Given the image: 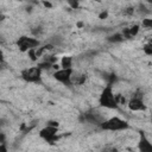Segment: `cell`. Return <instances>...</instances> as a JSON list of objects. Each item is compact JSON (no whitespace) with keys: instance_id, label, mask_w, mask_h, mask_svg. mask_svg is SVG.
Masks as SVG:
<instances>
[{"instance_id":"obj_1","label":"cell","mask_w":152,"mask_h":152,"mask_svg":"<svg viewBox=\"0 0 152 152\" xmlns=\"http://www.w3.org/2000/svg\"><path fill=\"white\" fill-rule=\"evenodd\" d=\"M99 104L102 108H107V109H118L119 108V103L116 100V94L114 93V89H113V84L107 83L104 86V88L102 89V91L99 96Z\"/></svg>"},{"instance_id":"obj_2","label":"cell","mask_w":152,"mask_h":152,"mask_svg":"<svg viewBox=\"0 0 152 152\" xmlns=\"http://www.w3.org/2000/svg\"><path fill=\"white\" fill-rule=\"evenodd\" d=\"M100 127L101 129L103 131H113V132H116V131H125L129 127V124L127 120H124L119 116H112L107 120H103L101 124H100Z\"/></svg>"},{"instance_id":"obj_3","label":"cell","mask_w":152,"mask_h":152,"mask_svg":"<svg viewBox=\"0 0 152 152\" xmlns=\"http://www.w3.org/2000/svg\"><path fill=\"white\" fill-rule=\"evenodd\" d=\"M42 69L37 66H31L21 70L20 76L21 78L27 83H42Z\"/></svg>"},{"instance_id":"obj_4","label":"cell","mask_w":152,"mask_h":152,"mask_svg":"<svg viewBox=\"0 0 152 152\" xmlns=\"http://www.w3.org/2000/svg\"><path fill=\"white\" fill-rule=\"evenodd\" d=\"M72 75H74V69L72 68H66V69L65 68H59V69L55 70V72L52 74L53 78L57 82H59L64 86H68V87L72 86Z\"/></svg>"},{"instance_id":"obj_5","label":"cell","mask_w":152,"mask_h":152,"mask_svg":"<svg viewBox=\"0 0 152 152\" xmlns=\"http://www.w3.org/2000/svg\"><path fill=\"white\" fill-rule=\"evenodd\" d=\"M39 137L51 145L58 141L61 138V135L58 134V127H53L50 125H46L44 128L39 131Z\"/></svg>"},{"instance_id":"obj_6","label":"cell","mask_w":152,"mask_h":152,"mask_svg":"<svg viewBox=\"0 0 152 152\" xmlns=\"http://www.w3.org/2000/svg\"><path fill=\"white\" fill-rule=\"evenodd\" d=\"M40 45V42L34 37L21 36L17 40V46L21 52H27L30 49H36Z\"/></svg>"},{"instance_id":"obj_7","label":"cell","mask_w":152,"mask_h":152,"mask_svg":"<svg viewBox=\"0 0 152 152\" xmlns=\"http://www.w3.org/2000/svg\"><path fill=\"white\" fill-rule=\"evenodd\" d=\"M127 107L132 112H141V110H145L146 109V106H145V102L142 100V95H140L139 93H135L133 95V97L127 102Z\"/></svg>"},{"instance_id":"obj_8","label":"cell","mask_w":152,"mask_h":152,"mask_svg":"<svg viewBox=\"0 0 152 152\" xmlns=\"http://www.w3.org/2000/svg\"><path fill=\"white\" fill-rule=\"evenodd\" d=\"M138 150L141 152H152V142L148 140L144 132L139 133V141H138Z\"/></svg>"},{"instance_id":"obj_9","label":"cell","mask_w":152,"mask_h":152,"mask_svg":"<svg viewBox=\"0 0 152 152\" xmlns=\"http://www.w3.org/2000/svg\"><path fill=\"white\" fill-rule=\"evenodd\" d=\"M124 39L125 38H124V36H122L121 32H116V33H113V34H110V36L107 37V42L113 43V44L121 43V42H124Z\"/></svg>"},{"instance_id":"obj_10","label":"cell","mask_w":152,"mask_h":152,"mask_svg":"<svg viewBox=\"0 0 152 152\" xmlns=\"http://www.w3.org/2000/svg\"><path fill=\"white\" fill-rule=\"evenodd\" d=\"M61 68H72V57L71 56H63L61 58V63H59Z\"/></svg>"},{"instance_id":"obj_11","label":"cell","mask_w":152,"mask_h":152,"mask_svg":"<svg viewBox=\"0 0 152 152\" xmlns=\"http://www.w3.org/2000/svg\"><path fill=\"white\" fill-rule=\"evenodd\" d=\"M86 80H87V76H86V75H83V74L77 75L76 77H74V76H72V84L81 86V84H83V83L86 82Z\"/></svg>"},{"instance_id":"obj_12","label":"cell","mask_w":152,"mask_h":152,"mask_svg":"<svg viewBox=\"0 0 152 152\" xmlns=\"http://www.w3.org/2000/svg\"><path fill=\"white\" fill-rule=\"evenodd\" d=\"M26 53H27L28 58H30L32 62H36V61L39 58V57H38V55H37V48H36V49H30Z\"/></svg>"},{"instance_id":"obj_13","label":"cell","mask_w":152,"mask_h":152,"mask_svg":"<svg viewBox=\"0 0 152 152\" xmlns=\"http://www.w3.org/2000/svg\"><path fill=\"white\" fill-rule=\"evenodd\" d=\"M128 30H129V34H131V37L133 38V37H135V36L139 33V30H140V25H138V24H134V25H132L131 27H128Z\"/></svg>"},{"instance_id":"obj_14","label":"cell","mask_w":152,"mask_h":152,"mask_svg":"<svg viewBox=\"0 0 152 152\" xmlns=\"http://www.w3.org/2000/svg\"><path fill=\"white\" fill-rule=\"evenodd\" d=\"M38 66H39V68H40L42 70H49V69H51V68L53 66V64L44 59L43 62H40V63H38Z\"/></svg>"},{"instance_id":"obj_15","label":"cell","mask_w":152,"mask_h":152,"mask_svg":"<svg viewBox=\"0 0 152 152\" xmlns=\"http://www.w3.org/2000/svg\"><path fill=\"white\" fill-rule=\"evenodd\" d=\"M49 43L53 44L55 46H56V45L58 46V45H61V44L63 43V38H62L61 36H53V37L50 39V42H49Z\"/></svg>"},{"instance_id":"obj_16","label":"cell","mask_w":152,"mask_h":152,"mask_svg":"<svg viewBox=\"0 0 152 152\" xmlns=\"http://www.w3.org/2000/svg\"><path fill=\"white\" fill-rule=\"evenodd\" d=\"M65 1L72 10H77L80 7V2H81V0H65Z\"/></svg>"},{"instance_id":"obj_17","label":"cell","mask_w":152,"mask_h":152,"mask_svg":"<svg viewBox=\"0 0 152 152\" xmlns=\"http://www.w3.org/2000/svg\"><path fill=\"white\" fill-rule=\"evenodd\" d=\"M142 51L145 52V55L152 56V42H151V43H146V44L142 46Z\"/></svg>"},{"instance_id":"obj_18","label":"cell","mask_w":152,"mask_h":152,"mask_svg":"<svg viewBox=\"0 0 152 152\" xmlns=\"http://www.w3.org/2000/svg\"><path fill=\"white\" fill-rule=\"evenodd\" d=\"M141 25L146 28H152V18H144L141 21Z\"/></svg>"},{"instance_id":"obj_19","label":"cell","mask_w":152,"mask_h":152,"mask_svg":"<svg viewBox=\"0 0 152 152\" xmlns=\"http://www.w3.org/2000/svg\"><path fill=\"white\" fill-rule=\"evenodd\" d=\"M107 80H108V82L107 83H110V84H114L116 81H118V76L115 75V74H110L108 77H107Z\"/></svg>"},{"instance_id":"obj_20","label":"cell","mask_w":152,"mask_h":152,"mask_svg":"<svg viewBox=\"0 0 152 152\" xmlns=\"http://www.w3.org/2000/svg\"><path fill=\"white\" fill-rule=\"evenodd\" d=\"M122 13H124L125 15H133V13H134V7H132V6H129V7H127V8H125Z\"/></svg>"},{"instance_id":"obj_21","label":"cell","mask_w":152,"mask_h":152,"mask_svg":"<svg viewBox=\"0 0 152 152\" xmlns=\"http://www.w3.org/2000/svg\"><path fill=\"white\" fill-rule=\"evenodd\" d=\"M108 18V11H102L100 14H99V19L103 20V19H107Z\"/></svg>"},{"instance_id":"obj_22","label":"cell","mask_w":152,"mask_h":152,"mask_svg":"<svg viewBox=\"0 0 152 152\" xmlns=\"http://www.w3.org/2000/svg\"><path fill=\"white\" fill-rule=\"evenodd\" d=\"M42 4H43V6L46 7V8H52V7H53V5H52L50 1H46V0H43Z\"/></svg>"},{"instance_id":"obj_23","label":"cell","mask_w":152,"mask_h":152,"mask_svg":"<svg viewBox=\"0 0 152 152\" xmlns=\"http://www.w3.org/2000/svg\"><path fill=\"white\" fill-rule=\"evenodd\" d=\"M146 10H147V8H146L144 5H139V10H138L139 13H145V14H146V13H150V11H146Z\"/></svg>"},{"instance_id":"obj_24","label":"cell","mask_w":152,"mask_h":152,"mask_svg":"<svg viewBox=\"0 0 152 152\" xmlns=\"http://www.w3.org/2000/svg\"><path fill=\"white\" fill-rule=\"evenodd\" d=\"M46 125H50V126H53V127H59V124L57 121H53V120H49L46 122Z\"/></svg>"},{"instance_id":"obj_25","label":"cell","mask_w":152,"mask_h":152,"mask_svg":"<svg viewBox=\"0 0 152 152\" xmlns=\"http://www.w3.org/2000/svg\"><path fill=\"white\" fill-rule=\"evenodd\" d=\"M27 2L30 5H38L39 4V0H27Z\"/></svg>"},{"instance_id":"obj_26","label":"cell","mask_w":152,"mask_h":152,"mask_svg":"<svg viewBox=\"0 0 152 152\" xmlns=\"http://www.w3.org/2000/svg\"><path fill=\"white\" fill-rule=\"evenodd\" d=\"M77 26H78V27H82V26H83V24H82V23H77Z\"/></svg>"},{"instance_id":"obj_27","label":"cell","mask_w":152,"mask_h":152,"mask_svg":"<svg viewBox=\"0 0 152 152\" xmlns=\"http://www.w3.org/2000/svg\"><path fill=\"white\" fill-rule=\"evenodd\" d=\"M147 1V4H150V5H152V0H146Z\"/></svg>"},{"instance_id":"obj_28","label":"cell","mask_w":152,"mask_h":152,"mask_svg":"<svg viewBox=\"0 0 152 152\" xmlns=\"http://www.w3.org/2000/svg\"><path fill=\"white\" fill-rule=\"evenodd\" d=\"M95 1H97V2H101V0H95Z\"/></svg>"},{"instance_id":"obj_29","label":"cell","mask_w":152,"mask_h":152,"mask_svg":"<svg viewBox=\"0 0 152 152\" xmlns=\"http://www.w3.org/2000/svg\"><path fill=\"white\" fill-rule=\"evenodd\" d=\"M151 122H152V118H151Z\"/></svg>"}]
</instances>
